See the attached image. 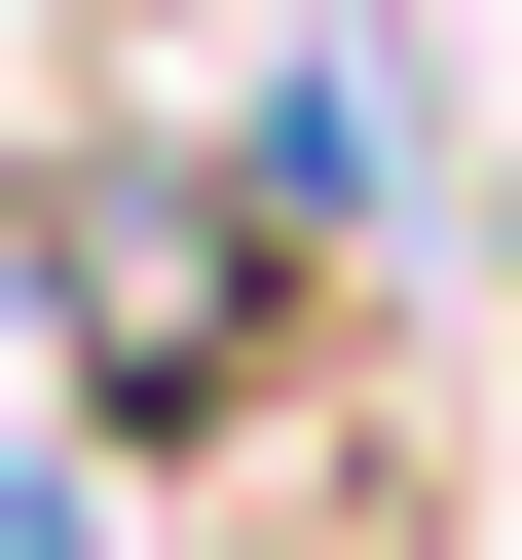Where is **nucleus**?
<instances>
[{"instance_id":"nucleus-1","label":"nucleus","mask_w":522,"mask_h":560,"mask_svg":"<svg viewBox=\"0 0 522 560\" xmlns=\"http://www.w3.org/2000/svg\"><path fill=\"white\" fill-rule=\"evenodd\" d=\"M38 300H75V411H112V448H261L299 224H261V150H75V187H38Z\"/></svg>"}]
</instances>
